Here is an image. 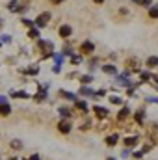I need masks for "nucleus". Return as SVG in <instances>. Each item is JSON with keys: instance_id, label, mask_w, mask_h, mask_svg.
<instances>
[{"instance_id": "obj_13", "label": "nucleus", "mask_w": 158, "mask_h": 160, "mask_svg": "<svg viewBox=\"0 0 158 160\" xmlns=\"http://www.w3.org/2000/svg\"><path fill=\"white\" fill-rule=\"evenodd\" d=\"M149 15H151V19H158V6H153V8H151Z\"/></svg>"}, {"instance_id": "obj_7", "label": "nucleus", "mask_w": 158, "mask_h": 160, "mask_svg": "<svg viewBox=\"0 0 158 160\" xmlns=\"http://www.w3.org/2000/svg\"><path fill=\"white\" fill-rule=\"evenodd\" d=\"M102 71L108 73V75H116L117 73V67L116 65H102Z\"/></svg>"}, {"instance_id": "obj_18", "label": "nucleus", "mask_w": 158, "mask_h": 160, "mask_svg": "<svg viewBox=\"0 0 158 160\" xmlns=\"http://www.w3.org/2000/svg\"><path fill=\"white\" fill-rule=\"evenodd\" d=\"M62 95H63V97H67V99H71V101H77V97H75L73 93H67V91H63Z\"/></svg>"}, {"instance_id": "obj_25", "label": "nucleus", "mask_w": 158, "mask_h": 160, "mask_svg": "<svg viewBox=\"0 0 158 160\" xmlns=\"http://www.w3.org/2000/svg\"><path fill=\"white\" fill-rule=\"evenodd\" d=\"M11 147H17V149H19V147H21V143H19V142H11Z\"/></svg>"}, {"instance_id": "obj_27", "label": "nucleus", "mask_w": 158, "mask_h": 160, "mask_svg": "<svg viewBox=\"0 0 158 160\" xmlns=\"http://www.w3.org/2000/svg\"><path fill=\"white\" fill-rule=\"evenodd\" d=\"M106 160H117V158H114V157H108V158H106Z\"/></svg>"}, {"instance_id": "obj_1", "label": "nucleus", "mask_w": 158, "mask_h": 160, "mask_svg": "<svg viewBox=\"0 0 158 160\" xmlns=\"http://www.w3.org/2000/svg\"><path fill=\"white\" fill-rule=\"evenodd\" d=\"M71 128H73V127H71V123H69L67 119H63V121H60V123H58V130H60L62 134H69V132H71Z\"/></svg>"}, {"instance_id": "obj_4", "label": "nucleus", "mask_w": 158, "mask_h": 160, "mask_svg": "<svg viewBox=\"0 0 158 160\" xmlns=\"http://www.w3.org/2000/svg\"><path fill=\"white\" fill-rule=\"evenodd\" d=\"M93 50H95V45H93L91 41H84V43H82V52H84V54H91Z\"/></svg>"}, {"instance_id": "obj_10", "label": "nucleus", "mask_w": 158, "mask_h": 160, "mask_svg": "<svg viewBox=\"0 0 158 160\" xmlns=\"http://www.w3.org/2000/svg\"><path fill=\"white\" fill-rule=\"evenodd\" d=\"M128 114H130V110H128L126 106H125V108H121V112L117 114V119H119V121H123L125 118H126V116H128Z\"/></svg>"}, {"instance_id": "obj_9", "label": "nucleus", "mask_w": 158, "mask_h": 160, "mask_svg": "<svg viewBox=\"0 0 158 160\" xmlns=\"http://www.w3.org/2000/svg\"><path fill=\"white\" fill-rule=\"evenodd\" d=\"M95 112H97L99 118H106V116H108V110L102 108V106H95Z\"/></svg>"}, {"instance_id": "obj_11", "label": "nucleus", "mask_w": 158, "mask_h": 160, "mask_svg": "<svg viewBox=\"0 0 158 160\" xmlns=\"http://www.w3.org/2000/svg\"><path fill=\"white\" fill-rule=\"evenodd\" d=\"M80 93H82V95H86V97H93V95H95V91H91L89 88H82V89H80Z\"/></svg>"}, {"instance_id": "obj_20", "label": "nucleus", "mask_w": 158, "mask_h": 160, "mask_svg": "<svg viewBox=\"0 0 158 160\" xmlns=\"http://www.w3.org/2000/svg\"><path fill=\"white\" fill-rule=\"evenodd\" d=\"M149 78H151V75H149V73H141V80H145V82H147Z\"/></svg>"}, {"instance_id": "obj_8", "label": "nucleus", "mask_w": 158, "mask_h": 160, "mask_svg": "<svg viewBox=\"0 0 158 160\" xmlns=\"http://www.w3.org/2000/svg\"><path fill=\"white\" fill-rule=\"evenodd\" d=\"M138 143V138L136 136H128V138H125V145H128V147H134Z\"/></svg>"}, {"instance_id": "obj_3", "label": "nucleus", "mask_w": 158, "mask_h": 160, "mask_svg": "<svg viewBox=\"0 0 158 160\" xmlns=\"http://www.w3.org/2000/svg\"><path fill=\"white\" fill-rule=\"evenodd\" d=\"M58 34H60L63 39H67V38H71V36H73V28H71L69 24H63V26L60 28V32H58Z\"/></svg>"}, {"instance_id": "obj_23", "label": "nucleus", "mask_w": 158, "mask_h": 160, "mask_svg": "<svg viewBox=\"0 0 158 160\" xmlns=\"http://www.w3.org/2000/svg\"><path fill=\"white\" fill-rule=\"evenodd\" d=\"M28 160H41V157H39V155H32Z\"/></svg>"}, {"instance_id": "obj_16", "label": "nucleus", "mask_w": 158, "mask_h": 160, "mask_svg": "<svg viewBox=\"0 0 158 160\" xmlns=\"http://www.w3.org/2000/svg\"><path fill=\"white\" fill-rule=\"evenodd\" d=\"M60 114H62L63 118H69V116H71V112H69V108H60Z\"/></svg>"}, {"instance_id": "obj_6", "label": "nucleus", "mask_w": 158, "mask_h": 160, "mask_svg": "<svg viewBox=\"0 0 158 160\" xmlns=\"http://www.w3.org/2000/svg\"><path fill=\"white\" fill-rule=\"evenodd\" d=\"M117 142H119V136H117V134H112V136H108V138H106V143H108L110 147H114Z\"/></svg>"}, {"instance_id": "obj_14", "label": "nucleus", "mask_w": 158, "mask_h": 160, "mask_svg": "<svg viewBox=\"0 0 158 160\" xmlns=\"http://www.w3.org/2000/svg\"><path fill=\"white\" fill-rule=\"evenodd\" d=\"M77 108H80L82 112H87V104L84 101H77Z\"/></svg>"}, {"instance_id": "obj_19", "label": "nucleus", "mask_w": 158, "mask_h": 160, "mask_svg": "<svg viewBox=\"0 0 158 160\" xmlns=\"http://www.w3.org/2000/svg\"><path fill=\"white\" fill-rule=\"evenodd\" d=\"M91 77H89V75H84V77H82V82H84V84H89V82H91Z\"/></svg>"}, {"instance_id": "obj_12", "label": "nucleus", "mask_w": 158, "mask_h": 160, "mask_svg": "<svg viewBox=\"0 0 158 160\" xmlns=\"http://www.w3.org/2000/svg\"><path fill=\"white\" fill-rule=\"evenodd\" d=\"M147 65H149V67H156V65H158V58H156V56L149 58V60H147Z\"/></svg>"}, {"instance_id": "obj_5", "label": "nucleus", "mask_w": 158, "mask_h": 160, "mask_svg": "<svg viewBox=\"0 0 158 160\" xmlns=\"http://www.w3.org/2000/svg\"><path fill=\"white\" fill-rule=\"evenodd\" d=\"M9 112H11V106L7 102H2L0 104V116H9Z\"/></svg>"}, {"instance_id": "obj_24", "label": "nucleus", "mask_w": 158, "mask_h": 160, "mask_svg": "<svg viewBox=\"0 0 158 160\" xmlns=\"http://www.w3.org/2000/svg\"><path fill=\"white\" fill-rule=\"evenodd\" d=\"M71 60H73V62H75V63H80V56H73V58H71Z\"/></svg>"}, {"instance_id": "obj_2", "label": "nucleus", "mask_w": 158, "mask_h": 160, "mask_svg": "<svg viewBox=\"0 0 158 160\" xmlns=\"http://www.w3.org/2000/svg\"><path fill=\"white\" fill-rule=\"evenodd\" d=\"M48 19H50V13H48V11H45V13H41L39 17H37V19H36V24H37V26H47V22H48Z\"/></svg>"}, {"instance_id": "obj_22", "label": "nucleus", "mask_w": 158, "mask_h": 160, "mask_svg": "<svg viewBox=\"0 0 158 160\" xmlns=\"http://www.w3.org/2000/svg\"><path fill=\"white\" fill-rule=\"evenodd\" d=\"M22 22H24L26 26H32V21H30V19H22Z\"/></svg>"}, {"instance_id": "obj_15", "label": "nucleus", "mask_w": 158, "mask_h": 160, "mask_svg": "<svg viewBox=\"0 0 158 160\" xmlns=\"http://www.w3.org/2000/svg\"><path fill=\"white\" fill-rule=\"evenodd\" d=\"M136 121H138V125H143V112L136 114Z\"/></svg>"}, {"instance_id": "obj_21", "label": "nucleus", "mask_w": 158, "mask_h": 160, "mask_svg": "<svg viewBox=\"0 0 158 160\" xmlns=\"http://www.w3.org/2000/svg\"><path fill=\"white\" fill-rule=\"evenodd\" d=\"M110 101H112V102H114V104H119V102H121V99H119V97H112V99H110Z\"/></svg>"}, {"instance_id": "obj_26", "label": "nucleus", "mask_w": 158, "mask_h": 160, "mask_svg": "<svg viewBox=\"0 0 158 160\" xmlns=\"http://www.w3.org/2000/svg\"><path fill=\"white\" fill-rule=\"evenodd\" d=\"M93 2H95V4H102L104 0H93Z\"/></svg>"}, {"instance_id": "obj_17", "label": "nucleus", "mask_w": 158, "mask_h": 160, "mask_svg": "<svg viewBox=\"0 0 158 160\" xmlns=\"http://www.w3.org/2000/svg\"><path fill=\"white\" fill-rule=\"evenodd\" d=\"M28 36H30L32 39H36V38H37V30H36V28H32V30L28 32Z\"/></svg>"}]
</instances>
